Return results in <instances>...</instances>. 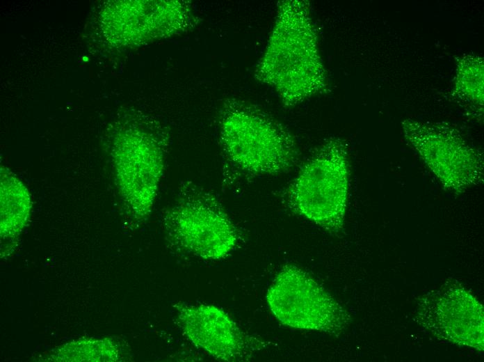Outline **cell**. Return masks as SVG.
I'll return each mask as SVG.
<instances>
[{
	"label": "cell",
	"instance_id": "obj_1",
	"mask_svg": "<svg viewBox=\"0 0 484 362\" xmlns=\"http://www.w3.org/2000/svg\"><path fill=\"white\" fill-rule=\"evenodd\" d=\"M310 3L279 1L275 22L255 77L271 86L285 107L329 91Z\"/></svg>",
	"mask_w": 484,
	"mask_h": 362
},
{
	"label": "cell",
	"instance_id": "obj_2",
	"mask_svg": "<svg viewBox=\"0 0 484 362\" xmlns=\"http://www.w3.org/2000/svg\"><path fill=\"white\" fill-rule=\"evenodd\" d=\"M220 136L227 159L240 174H280L289 171L298 160L291 132L264 111L240 100L224 104Z\"/></svg>",
	"mask_w": 484,
	"mask_h": 362
},
{
	"label": "cell",
	"instance_id": "obj_3",
	"mask_svg": "<svg viewBox=\"0 0 484 362\" xmlns=\"http://www.w3.org/2000/svg\"><path fill=\"white\" fill-rule=\"evenodd\" d=\"M349 187L348 144L331 137L306 160L281 198L293 213L339 235L344 230Z\"/></svg>",
	"mask_w": 484,
	"mask_h": 362
},
{
	"label": "cell",
	"instance_id": "obj_4",
	"mask_svg": "<svg viewBox=\"0 0 484 362\" xmlns=\"http://www.w3.org/2000/svg\"><path fill=\"white\" fill-rule=\"evenodd\" d=\"M163 226L172 247L205 260L225 258L239 240L236 227L216 196L191 182L182 183Z\"/></svg>",
	"mask_w": 484,
	"mask_h": 362
},
{
	"label": "cell",
	"instance_id": "obj_5",
	"mask_svg": "<svg viewBox=\"0 0 484 362\" xmlns=\"http://www.w3.org/2000/svg\"><path fill=\"white\" fill-rule=\"evenodd\" d=\"M401 130L408 145L448 191L460 195L483 182V152L453 125L408 118Z\"/></svg>",
	"mask_w": 484,
	"mask_h": 362
},
{
	"label": "cell",
	"instance_id": "obj_6",
	"mask_svg": "<svg viewBox=\"0 0 484 362\" xmlns=\"http://www.w3.org/2000/svg\"><path fill=\"white\" fill-rule=\"evenodd\" d=\"M266 301L274 316L288 326L338 336L350 325L348 312L306 272L284 266L273 281Z\"/></svg>",
	"mask_w": 484,
	"mask_h": 362
},
{
	"label": "cell",
	"instance_id": "obj_7",
	"mask_svg": "<svg viewBox=\"0 0 484 362\" xmlns=\"http://www.w3.org/2000/svg\"><path fill=\"white\" fill-rule=\"evenodd\" d=\"M413 319L439 342L483 351V306L457 280L449 279L418 297Z\"/></svg>",
	"mask_w": 484,
	"mask_h": 362
},
{
	"label": "cell",
	"instance_id": "obj_8",
	"mask_svg": "<svg viewBox=\"0 0 484 362\" xmlns=\"http://www.w3.org/2000/svg\"><path fill=\"white\" fill-rule=\"evenodd\" d=\"M115 153L118 188L136 218L148 215L163 171L166 143L138 129L119 136Z\"/></svg>",
	"mask_w": 484,
	"mask_h": 362
},
{
	"label": "cell",
	"instance_id": "obj_9",
	"mask_svg": "<svg viewBox=\"0 0 484 362\" xmlns=\"http://www.w3.org/2000/svg\"><path fill=\"white\" fill-rule=\"evenodd\" d=\"M175 322L196 347L216 359L245 361L264 342L243 331L222 309L208 304L177 302Z\"/></svg>",
	"mask_w": 484,
	"mask_h": 362
},
{
	"label": "cell",
	"instance_id": "obj_10",
	"mask_svg": "<svg viewBox=\"0 0 484 362\" xmlns=\"http://www.w3.org/2000/svg\"><path fill=\"white\" fill-rule=\"evenodd\" d=\"M453 95L483 111L484 63L481 56L465 54L455 63Z\"/></svg>",
	"mask_w": 484,
	"mask_h": 362
}]
</instances>
